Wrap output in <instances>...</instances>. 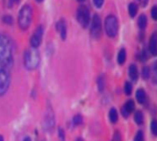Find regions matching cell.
<instances>
[{
    "label": "cell",
    "instance_id": "cell-1",
    "mask_svg": "<svg viewBox=\"0 0 157 141\" xmlns=\"http://www.w3.org/2000/svg\"><path fill=\"white\" fill-rule=\"evenodd\" d=\"M13 61V44L8 37L0 35V70L9 67Z\"/></svg>",
    "mask_w": 157,
    "mask_h": 141
},
{
    "label": "cell",
    "instance_id": "cell-2",
    "mask_svg": "<svg viewBox=\"0 0 157 141\" xmlns=\"http://www.w3.org/2000/svg\"><path fill=\"white\" fill-rule=\"evenodd\" d=\"M33 17V11L30 5H24L23 6L18 14V25L22 30H27L31 24Z\"/></svg>",
    "mask_w": 157,
    "mask_h": 141
},
{
    "label": "cell",
    "instance_id": "cell-3",
    "mask_svg": "<svg viewBox=\"0 0 157 141\" xmlns=\"http://www.w3.org/2000/svg\"><path fill=\"white\" fill-rule=\"evenodd\" d=\"M24 65L28 69H35L39 64V54L36 48L29 49L24 53Z\"/></svg>",
    "mask_w": 157,
    "mask_h": 141
},
{
    "label": "cell",
    "instance_id": "cell-4",
    "mask_svg": "<svg viewBox=\"0 0 157 141\" xmlns=\"http://www.w3.org/2000/svg\"><path fill=\"white\" fill-rule=\"evenodd\" d=\"M105 29L108 37H116L118 33V29H119V24H118V19L115 15L109 14L108 17H106L105 20Z\"/></svg>",
    "mask_w": 157,
    "mask_h": 141
},
{
    "label": "cell",
    "instance_id": "cell-5",
    "mask_svg": "<svg viewBox=\"0 0 157 141\" xmlns=\"http://www.w3.org/2000/svg\"><path fill=\"white\" fill-rule=\"evenodd\" d=\"M77 20L82 25V27L86 28L90 22V12L85 5H81L77 10Z\"/></svg>",
    "mask_w": 157,
    "mask_h": 141
},
{
    "label": "cell",
    "instance_id": "cell-6",
    "mask_svg": "<svg viewBox=\"0 0 157 141\" xmlns=\"http://www.w3.org/2000/svg\"><path fill=\"white\" fill-rule=\"evenodd\" d=\"M90 33L91 36L95 38H98L101 34V18L98 14H94L93 17Z\"/></svg>",
    "mask_w": 157,
    "mask_h": 141
},
{
    "label": "cell",
    "instance_id": "cell-7",
    "mask_svg": "<svg viewBox=\"0 0 157 141\" xmlns=\"http://www.w3.org/2000/svg\"><path fill=\"white\" fill-rule=\"evenodd\" d=\"M42 37H43V27L42 25H39L36 27L34 34L31 37L30 43H31V46H32V48H36V47L40 45L42 41Z\"/></svg>",
    "mask_w": 157,
    "mask_h": 141
},
{
    "label": "cell",
    "instance_id": "cell-8",
    "mask_svg": "<svg viewBox=\"0 0 157 141\" xmlns=\"http://www.w3.org/2000/svg\"><path fill=\"white\" fill-rule=\"evenodd\" d=\"M10 78L5 70H0V96L4 95L9 88Z\"/></svg>",
    "mask_w": 157,
    "mask_h": 141
},
{
    "label": "cell",
    "instance_id": "cell-9",
    "mask_svg": "<svg viewBox=\"0 0 157 141\" xmlns=\"http://www.w3.org/2000/svg\"><path fill=\"white\" fill-rule=\"evenodd\" d=\"M148 49L152 56H157V33H152L148 42Z\"/></svg>",
    "mask_w": 157,
    "mask_h": 141
},
{
    "label": "cell",
    "instance_id": "cell-10",
    "mask_svg": "<svg viewBox=\"0 0 157 141\" xmlns=\"http://www.w3.org/2000/svg\"><path fill=\"white\" fill-rule=\"evenodd\" d=\"M135 108V104L134 102H133L132 100H128L127 103L124 104V106L122 108V114L124 115V118H127V117L134 111Z\"/></svg>",
    "mask_w": 157,
    "mask_h": 141
},
{
    "label": "cell",
    "instance_id": "cell-11",
    "mask_svg": "<svg viewBox=\"0 0 157 141\" xmlns=\"http://www.w3.org/2000/svg\"><path fill=\"white\" fill-rule=\"evenodd\" d=\"M54 113L49 111V112H47V115L44 119V128L45 130H48L51 131L54 127V124H55V118H54Z\"/></svg>",
    "mask_w": 157,
    "mask_h": 141
},
{
    "label": "cell",
    "instance_id": "cell-12",
    "mask_svg": "<svg viewBox=\"0 0 157 141\" xmlns=\"http://www.w3.org/2000/svg\"><path fill=\"white\" fill-rule=\"evenodd\" d=\"M57 30L60 35L61 40H65V37H66V24H65V21L63 19L59 20L57 23Z\"/></svg>",
    "mask_w": 157,
    "mask_h": 141
},
{
    "label": "cell",
    "instance_id": "cell-13",
    "mask_svg": "<svg viewBox=\"0 0 157 141\" xmlns=\"http://www.w3.org/2000/svg\"><path fill=\"white\" fill-rule=\"evenodd\" d=\"M128 75L130 77V79L135 82L138 79V69L135 65H130L128 67Z\"/></svg>",
    "mask_w": 157,
    "mask_h": 141
},
{
    "label": "cell",
    "instance_id": "cell-14",
    "mask_svg": "<svg viewBox=\"0 0 157 141\" xmlns=\"http://www.w3.org/2000/svg\"><path fill=\"white\" fill-rule=\"evenodd\" d=\"M147 25V18L146 14H141L138 18V26L140 28V30H145L146 27Z\"/></svg>",
    "mask_w": 157,
    "mask_h": 141
},
{
    "label": "cell",
    "instance_id": "cell-15",
    "mask_svg": "<svg viewBox=\"0 0 157 141\" xmlns=\"http://www.w3.org/2000/svg\"><path fill=\"white\" fill-rule=\"evenodd\" d=\"M136 99H137L139 104H144L145 103V101H146V92H145L144 89L139 88L136 91Z\"/></svg>",
    "mask_w": 157,
    "mask_h": 141
},
{
    "label": "cell",
    "instance_id": "cell-16",
    "mask_svg": "<svg viewBox=\"0 0 157 141\" xmlns=\"http://www.w3.org/2000/svg\"><path fill=\"white\" fill-rule=\"evenodd\" d=\"M125 59H127V52H125V49L124 48H122L119 51V53H118V58H117L118 64H119V65H123L124 62L125 61Z\"/></svg>",
    "mask_w": 157,
    "mask_h": 141
},
{
    "label": "cell",
    "instance_id": "cell-17",
    "mask_svg": "<svg viewBox=\"0 0 157 141\" xmlns=\"http://www.w3.org/2000/svg\"><path fill=\"white\" fill-rule=\"evenodd\" d=\"M137 12H138V6H137V4L134 3V2L129 3V5H128V14H129L130 17L134 18L135 15H136V14H137Z\"/></svg>",
    "mask_w": 157,
    "mask_h": 141
},
{
    "label": "cell",
    "instance_id": "cell-18",
    "mask_svg": "<svg viewBox=\"0 0 157 141\" xmlns=\"http://www.w3.org/2000/svg\"><path fill=\"white\" fill-rule=\"evenodd\" d=\"M109 119H110L111 123H113V124L118 121V113H117L116 108H112L110 109V112H109Z\"/></svg>",
    "mask_w": 157,
    "mask_h": 141
},
{
    "label": "cell",
    "instance_id": "cell-19",
    "mask_svg": "<svg viewBox=\"0 0 157 141\" xmlns=\"http://www.w3.org/2000/svg\"><path fill=\"white\" fill-rule=\"evenodd\" d=\"M134 121H135L138 125H142V124H143L144 116H143L142 112L137 111V112H135V114H134Z\"/></svg>",
    "mask_w": 157,
    "mask_h": 141
},
{
    "label": "cell",
    "instance_id": "cell-20",
    "mask_svg": "<svg viewBox=\"0 0 157 141\" xmlns=\"http://www.w3.org/2000/svg\"><path fill=\"white\" fill-rule=\"evenodd\" d=\"M98 88L100 91H103L105 88V78H104V76H100L98 78Z\"/></svg>",
    "mask_w": 157,
    "mask_h": 141
},
{
    "label": "cell",
    "instance_id": "cell-21",
    "mask_svg": "<svg viewBox=\"0 0 157 141\" xmlns=\"http://www.w3.org/2000/svg\"><path fill=\"white\" fill-rule=\"evenodd\" d=\"M150 76H151V70H150V68H148L147 66L143 67V69H142V77L144 78L145 80H147V79L150 78Z\"/></svg>",
    "mask_w": 157,
    "mask_h": 141
},
{
    "label": "cell",
    "instance_id": "cell-22",
    "mask_svg": "<svg viewBox=\"0 0 157 141\" xmlns=\"http://www.w3.org/2000/svg\"><path fill=\"white\" fill-rule=\"evenodd\" d=\"M131 91H132V84L129 82H125V84H124V93H125V95H130Z\"/></svg>",
    "mask_w": 157,
    "mask_h": 141
},
{
    "label": "cell",
    "instance_id": "cell-23",
    "mask_svg": "<svg viewBox=\"0 0 157 141\" xmlns=\"http://www.w3.org/2000/svg\"><path fill=\"white\" fill-rule=\"evenodd\" d=\"M151 130L154 135H157V120H152L151 123Z\"/></svg>",
    "mask_w": 157,
    "mask_h": 141
},
{
    "label": "cell",
    "instance_id": "cell-24",
    "mask_svg": "<svg viewBox=\"0 0 157 141\" xmlns=\"http://www.w3.org/2000/svg\"><path fill=\"white\" fill-rule=\"evenodd\" d=\"M73 123L75 125H81L82 123V117L81 114H77L74 116V118H73Z\"/></svg>",
    "mask_w": 157,
    "mask_h": 141
},
{
    "label": "cell",
    "instance_id": "cell-25",
    "mask_svg": "<svg viewBox=\"0 0 157 141\" xmlns=\"http://www.w3.org/2000/svg\"><path fill=\"white\" fill-rule=\"evenodd\" d=\"M134 141H144V134L142 131H137V134L134 137Z\"/></svg>",
    "mask_w": 157,
    "mask_h": 141
},
{
    "label": "cell",
    "instance_id": "cell-26",
    "mask_svg": "<svg viewBox=\"0 0 157 141\" xmlns=\"http://www.w3.org/2000/svg\"><path fill=\"white\" fill-rule=\"evenodd\" d=\"M151 18L154 20H157V5H154L151 10Z\"/></svg>",
    "mask_w": 157,
    "mask_h": 141
},
{
    "label": "cell",
    "instance_id": "cell-27",
    "mask_svg": "<svg viewBox=\"0 0 157 141\" xmlns=\"http://www.w3.org/2000/svg\"><path fill=\"white\" fill-rule=\"evenodd\" d=\"M3 21L5 23H7V24H13V18L11 17V15H5V17L3 18Z\"/></svg>",
    "mask_w": 157,
    "mask_h": 141
},
{
    "label": "cell",
    "instance_id": "cell-28",
    "mask_svg": "<svg viewBox=\"0 0 157 141\" xmlns=\"http://www.w3.org/2000/svg\"><path fill=\"white\" fill-rule=\"evenodd\" d=\"M147 51L146 49H143L142 52H141V55H140V60L144 61H147Z\"/></svg>",
    "mask_w": 157,
    "mask_h": 141
},
{
    "label": "cell",
    "instance_id": "cell-29",
    "mask_svg": "<svg viewBox=\"0 0 157 141\" xmlns=\"http://www.w3.org/2000/svg\"><path fill=\"white\" fill-rule=\"evenodd\" d=\"M121 135L119 131H115L114 132V135H113V138L111 141H121Z\"/></svg>",
    "mask_w": 157,
    "mask_h": 141
},
{
    "label": "cell",
    "instance_id": "cell-30",
    "mask_svg": "<svg viewBox=\"0 0 157 141\" xmlns=\"http://www.w3.org/2000/svg\"><path fill=\"white\" fill-rule=\"evenodd\" d=\"M59 139H60L61 141H64V139H65L64 131L62 130L61 128H59Z\"/></svg>",
    "mask_w": 157,
    "mask_h": 141
},
{
    "label": "cell",
    "instance_id": "cell-31",
    "mask_svg": "<svg viewBox=\"0 0 157 141\" xmlns=\"http://www.w3.org/2000/svg\"><path fill=\"white\" fill-rule=\"evenodd\" d=\"M104 1H105V0H93V3L97 8H101L104 4Z\"/></svg>",
    "mask_w": 157,
    "mask_h": 141
},
{
    "label": "cell",
    "instance_id": "cell-32",
    "mask_svg": "<svg viewBox=\"0 0 157 141\" xmlns=\"http://www.w3.org/2000/svg\"><path fill=\"white\" fill-rule=\"evenodd\" d=\"M153 72H154L155 80H156V82H157V61L154 62V65H153Z\"/></svg>",
    "mask_w": 157,
    "mask_h": 141
},
{
    "label": "cell",
    "instance_id": "cell-33",
    "mask_svg": "<svg viewBox=\"0 0 157 141\" xmlns=\"http://www.w3.org/2000/svg\"><path fill=\"white\" fill-rule=\"evenodd\" d=\"M18 2H19V0H9V6L12 7L13 4H15V3L17 4Z\"/></svg>",
    "mask_w": 157,
    "mask_h": 141
},
{
    "label": "cell",
    "instance_id": "cell-34",
    "mask_svg": "<svg viewBox=\"0 0 157 141\" xmlns=\"http://www.w3.org/2000/svg\"><path fill=\"white\" fill-rule=\"evenodd\" d=\"M140 2H141V4H142L143 7H146L147 5V3H148V0H140Z\"/></svg>",
    "mask_w": 157,
    "mask_h": 141
},
{
    "label": "cell",
    "instance_id": "cell-35",
    "mask_svg": "<svg viewBox=\"0 0 157 141\" xmlns=\"http://www.w3.org/2000/svg\"><path fill=\"white\" fill-rule=\"evenodd\" d=\"M23 141H31V138L30 137H25L24 139H23Z\"/></svg>",
    "mask_w": 157,
    "mask_h": 141
},
{
    "label": "cell",
    "instance_id": "cell-36",
    "mask_svg": "<svg viewBox=\"0 0 157 141\" xmlns=\"http://www.w3.org/2000/svg\"><path fill=\"white\" fill-rule=\"evenodd\" d=\"M0 141H4V138H3L2 135H0Z\"/></svg>",
    "mask_w": 157,
    "mask_h": 141
},
{
    "label": "cell",
    "instance_id": "cell-37",
    "mask_svg": "<svg viewBox=\"0 0 157 141\" xmlns=\"http://www.w3.org/2000/svg\"><path fill=\"white\" fill-rule=\"evenodd\" d=\"M76 141H83V140H82V138H77V140H76Z\"/></svg>",
    "mask_w": 157,
    "mask_h": 141
},
{
    "label": "cell",
    "instance_id": "cell-38",
    "mask_svg": "<svg viewBox=\"0 0 157 141\" xmlns=\"http://www.w3.org/2000/svg\"><path fill=\"white\" fill-rule=\"evenodd\" d=\"M36 2H42L43 0H36Z\"/></svg>",
    "mask_w": 157,
    "mask_h": 141
},
{
    "label": "cell",
    "instance_id": "cell-39",
    "mask_svg": "<svg viewBox=\"0 0 157 141\" xmlns=\"http://www.w3.org/2000/svg\"><path fill=\"white\" fill-rule=\"evenodd\" d=\"M78 1H80V2H82V1H84V0H78Z\"/></svg>",
    "mask_w": 157,
    "mask_h": 141
},
{
    "label": "cell",
    "instance_id": "cell-40",
    "mask_svg": "<svg viewBox=\"0 0 157 141\" xmlns=\"http://www.w3.org/2000/svg\"><path fill=\"white\" fill-rule=\"evenodd\" d=\"M138 1H140V0H138Z\"/></svg>",
    "mask_w": 157,
    "mask_h": 141
}]
</instances>
